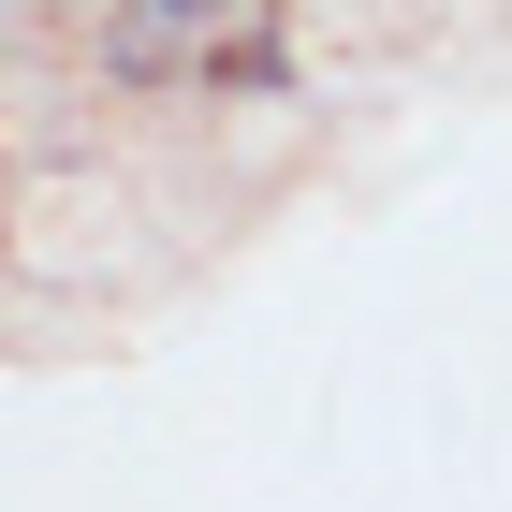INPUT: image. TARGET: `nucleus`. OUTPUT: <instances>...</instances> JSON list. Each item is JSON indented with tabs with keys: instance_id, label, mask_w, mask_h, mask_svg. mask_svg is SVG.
<instances>
[{
	"instance_id": "obj_1",
	"label": "nucleus",
	"mask_w": 512,
	"mask_h": 512,
	"mask_svg": "<svg viewBox=\"0 0 512 512\" xmlns=\"http://www.w3.org/2000/svg\"><path fill=\"white\" fill-rule=\"evenodd\" d=\"M235 44V0H88V74L118 88H176Z\"/></svg>"
}]
</instances>
